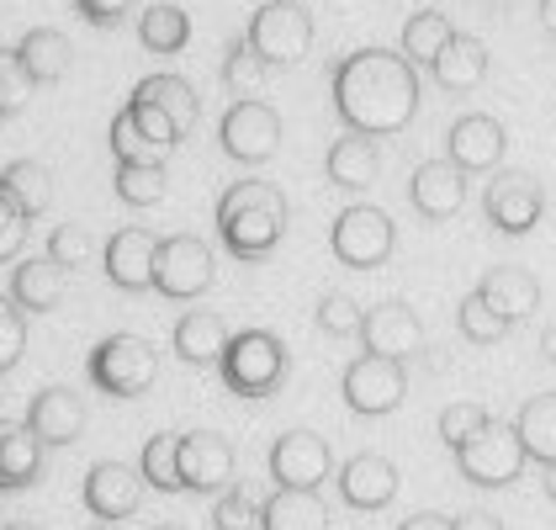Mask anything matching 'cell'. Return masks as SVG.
Here are the masks:
<instances>
[{
    "mask_svg": "<svg viewBox=\"0 0 556 530\" xmlns=\"http://www.w3.org/2000/svg\"><path fill=\"white\" fill-rule=\"evenodd\" d=\"M541 213H546V191L525 171H498L488 180V191H482V218L493 223L498 234H509V239L530 234L541 223Z\"/></svg>",
    "mask_w": 556,
    "mask_h": 530,
    "instance_id": "8fae6325",
    "label": "cell"
},
{
    "mask_svg": "<svg viewBox=\"0 0 556 530\" xmlns=\"http://www.w3.org/2000/svg\"><path fill=\"white\" fill-rule=\"evenodd\" d=\"M408 202H414V213L429 223L456 218V213L467 207V171L451 165V160H425V165L408 176Z\"/></svg>",
    "mask_w": 556,
    "mask_h": 530,
    "instance_id": "e0dca14e",
    "label": "cell"
},
{
    "mask_svg": "<svg viewBox=\"0 0 556 530\" xmlns=\"http://www.w3.org/2000/svg\"><path fill=\"white\" fill-rule=\"evenodd\" d=\"M541 488H546V499H552V504H556V462H552V467H546V478H541Z\"/></svg>",
    "mask_w": 556,
    "mask_h": 530,
    "instance_id": "f907efd6",
    "label": "cell"
},
{
    "mask_svg": "<svg viewBox=\"0 0 556 530\" xmlns=\"http://www.w3.org/2000/svg\"><path fill=\"white\" fill-rule=\"evenodd\" d=\"M456 530H504V520L488 509H467V515H456Z\"/></svg>",
    "mask_w": 556,
    "mask_h": 530,
    "instance_id": "bcb514c9",
    "label": "cell"
},
{
    "mask_svg": "<svg viewBox=\"0 0 556 530\" xmlns=\"http://www.w3.org/2000/svg\"><path fill=\"white\" fill-rule=\"evenodd\" d=\"M260 530H329V504L307 488H276L260 504Z\"/></svg>",
    "mask_w": 556,
    "mask_h": 530,
    "instance_id": "83f0119b",
    "label": "cell"
},
{
    "mask_svg": "<svg viewBox=\"0 0 556 530\" xmlns=\"http://www.w3.org/2000/svg\"><path fill=\"white\" fill-rule=\"evenodd\" d=\"M5 530H43V526H5Z\"/></svg>",
    "mask_w": 556,
    "mask_h": 530,
    "instance_id": "816d5d0a",
    "label": "cell"
},
{
    "mask_svg": "<svg viewBox=\"0 0 556 530\" xmlns=\"http://www.w3.org/2000/svg\"><path fill=\"white\" fill-rule=\"evenodd\" d=\"M213 250H207V239H197V234H170V239H160V250H154V287H160V298H170V303H191V298H202L207 287H213Z\"/></svg>",
    "mask_w": 556,
    "mask_h": 530,
    "instance_id": "9c48e42d",
    "label": "cell"
},
{
    "mask_svg": "<svg viewBox=\"0 0 556 530\" xmlns=\"http://www.w3.org/2000/svg\"><path fill=\"white\" fill-rule=\"evenodd\" d=\"M217 143H223V154L233 165H265L281 149V117H276V106L260 101V96L233 101L223 112V123H217Z\"/></svg>",
    "mask_w": 556,
    "mask_h": 530,
    "instance_id": "ba28073f",
    "label": "cell"
},
{
    "mask_svg": "<svg viewBox=\"0 0 556 530\" xmlns=\"http://www.w3.org/2000/svg\"><path fill=\"white\" fill-rule=\"evenodd\" d=\"M138 472L143 483L160 488V493H186L180 488V436L175 430H160L143 441V456H138Z\"/></svg>",
    "mask_w": 556,
    "mask_h": 530,
    "instance_id": "836d02e7",
    "label": "cell"
},
{
    "mask_svg": "<svg viewBox=\"0 0 556 530\" xmlns=\"http://www.w3.org/2000/svg\"><path fill=\"white\" fill-rule=\"evenodd\" d=\"M22 351H27V313L0 292V377L22 361Z\"/></svg>",
    "mask_w": 556,
    "mask_h": 530,
    "instance_id": "b9f144b4",
    "label": "cell"
},
{
    "mask_svg": "<svg viewBox=\"0 0 556 530\" xmlns=\"http://www.w3.org/2000/svg\"><path fill=\"white\" fill-rule=\"evenodd\" d=\"M477 292H482L488 308H498L509 324H519V318H530V313L541 308V281H535L525 265H493V270L477 281Z\"/></svg>",
    "mask_w": 556,
    "mask_h": 530,
    "instance_id": "d4e9b609",
    "label": "cell"
},
{
    "mask_svg": "<svg viewBox=\"0 0 556 530\" xmlns=\"http://www.w3.org/2000/svg\"><path fill=\"white\" fill-rule=\"evenodd\" d=\"M397 530H456V520H445V515H414V520H403Z\"/></svg>",
    "mask_w": 556,
    "mask_h": 530,
    "instance_id": "7dc6e473",
    "label": "cell"
},
{
    "mask_svg": "<svg viewBox=\"0 0 556 530\" xmlns=\"http://www.w3.org/2000/svg\"><path fill=\"white\" fill-rule=\"evenodd\" d=\"M329 250H334V261L350 265V270H377V265L392 261V250H397V228L387 218L382 207H371V202H355V207H344L334 228H329Z\"/></svg>",
    "mask_w": 556,
    "mask_h": 530,
    "instance_id": "8992f818",
    "label": "cell"
},
{
    "mask_svg": "<svg viewBox=\"0 0 556 530\" xmlns=\"http://www.w3.org/2000/svg\"><path fill=\"white\" fill-rule=\"evenodd\" d=\"M217 371H223V382H228L233 398H270L287 382L292 355L281 345V335H270V329H239L228 340L223 361H217Z\"/></svg>",
    "mask_w": 556,
    "mask_h": 530,
    "instance_id": "3957f363",
    "label": "cell"
},
{
    "mask_svg": "<svg viewBox=\"0 0 556 530\" xmlns=\"http://www.w3.org/2000/svg\"><path fill=\"white\" fill-rule=\"evenodd\" d=\"M340 499L350 504V509H387L392 499H397V488H403V478H397V467L387 462L382 451H355L350 462L340 467Z\"/></svg>",
    "mask_w": 556,
    "mask_h": 530,
    "instance_id": "ac0fdd59",
    "label": "cell"
},
{
    "mask_svg": "<svg viewBox=\"0 0 556 530\" xmlns=\"http://www.w3.org/2000/svg\"><path fill=\"white\" fill-rule=\"evenodd\" d=\"M143 472H132L123 462H96L86 472V488H80V499H86V509L96 520H106V526H117V520H128L138 515V504H143Z\"/></svg>",
    "mask_w": 556,
    "mask_h": 530,
    "instance_id": "9a60e30c",
    "label": "cell"
},
{
    "mask_svg": "<svg viewBox=\"0 0 556 530\" xmlns=\"http://www.w3.org/2000/svg\"><path fill=\"white\" fill-rule=\"evenodd\" d=\"M361 345L371 355H387V361H408V355L425 351V318L408 308L403 298H387L377 308H366Z\"/></svg>",
    "mask_w": 556,
    "mask_h": 530,
    "instance_id": "5bb4252c",
    "label": "cell"
},
{
    "mask_svg": "<svg viewBox=\"0 0 556 530\" xmlns=\"http://www.w3.org/2000/svg\"><path fill=\"white\" fill-rule=\"evenodd\" d=\"M456 38V27H451V16L445 11H414L408 22H403V59L414 64V70H429L434 64V53Z\"/></svg>",
    "mask_w": 556,
    "mask_h": 530,
    "instance_id": "1f68e13d",
    "label": "cell"
},
{
    "mask_svg": "<svg viewBox=\"0 0 556 530\" xmlns=\"http://www.w3.org/2000/svg\"><path fill=\"white\" fill-rule=\"evenodd\" d=\"M27 223H33V218H27V213H22V207L5 197V186H0V265H5L16 250H22V244H27Z\"/></svg>",
    "mask_w": 556,
    "mask_h": 530,
    "instance_id": "ee69618b",
    "label": "cell"
},
{
    "mask_svg": "<svg viewBox=\"0 0 556 530\" xmlns=\"http://www.w3.org/2000/svg\"><path fill=\"white\" fill-rule=\"evenodd\" d=\"M165 165H132V160H117V171H112V191L128 202V207H154V202H165Z\"/></svg>",
    "mask_w": 556,
    "mask_h": 530,
    "instance_id": "e575fe53",
    "label": "cell"
},
{
    "mask_svg": "<svg viewBox=\"0 0 556 530\" xmlns=\"http://www.w3.org/2000/svg\"><path fill=\"white\" fill-rule=\"evenodd\" d=\"M11 53H16V64H22V75L33 86H59L70 75V59H75V48H70V38L59 27H33Z\"/></svg>",
    "mask_w": 556,
    "mask_h": 530,
    "instance_id": "484cf974",
    "label": "cell"
},
{
    "mask_svg": "<svg viewBox=\"0 0 556 530\" xmlns=\"http://www.w3.org/2000/svg\"><path fill=\"white\" fill-rule=\"evenodd\" d=\"M504 149H509V132H504L498 117H488V112H467V117H456L451 132H445V160L462 165L467 176H493V171L504 165Z\"/></svg>",
    "mask_w": 556,
    "mask_h": 530,
    "instance_id": "4fadbf2b",
    "label": "cell"
},
{
    "mask_svg": "<svg viewBox=\"0 0 556 530\" xmlns=\"http://www.w3.org/2000/svg\"><path fill=\"white\" fill-rule=\"evenodd\" d=\"M244 43L255 48L270 70H287L313 48V11L302 0H265L244 27Z\"/></svg>",
    "mask_w": 556,
    "mask_h": 530,
    "instance_id": "5b68a950",
    "label": "cell"
},
{
    "mask_svg": "<svg viewBox=\"0 0 556 530\" xmlns=\"http://www.w3.org/2000/svg\"><path fill=\"white\" fill-rule=\"evenodd\" d=\"M456 329L467 335L471 345H498V340L509 335L514 324H509V318H504L498 308H488V303H482V292L471 287L467 298H462V308H456Z\"/></svg>",
    "mask_w": 556,
    "mask_h": 530,
    "instance_id": "d590c367",
    "label": "cell"
},
{
    "mask_svg": "<svg viewBox=\"0 0 556 530\" xmlns=\"http://www.w3.org/2000/svg\"><path fill=\"white\" fill-rule=\"evenodd\" d=\"M488 419H493V414H488L482 403H445V408H440V425H434V430H440V441L451 445V451H462V445H467L471 436H477V430L488 425Z\"/></svg>",
    "mask_w": 556,
    "mask_h": 530,
    "instance_id": "ab89813d",
    "label": "cell"
},
{
    "mask_svg": "<svg viewBox=\"0 0 556 530\" xmlns=\"http://www.w3.org/2000/svg\"><path fill=\"white\" fill-rule=\"evenodd\" d=\"M329 472H334V451H329V441L318 430H287V436H276V445H270V478H276V488H307V493H318V488L329 483Z\"/></svg>",
    "mask_w": 556,
    "mask_h": 530,
    "instance_id": "7c38bea8",
    "label": "cell"
},
{
    "mask_svg": "<svg viewBox=\"0 0 556 530\" xmlns=\"http://www.w3.org/2000/svg\"><path fill=\"white\" fill-rule=\"evenodd\" d=\"M514 430H519V441H525V456H530V462L552 467L556 462V393L525 398L519 414H514Z\"/></svg>",
    "mask_w": 556,
    "mask_h": 530,
    "instance_id": "f1b7e54d",
    "label": "cell"
},
{
    "mask_svg": "<svg viewBox=\"0 0 556 530\" xmlns=\"http://www.w3.org/2000/svg\"><path fill=\"white\" fill-rule=\"evenodd\" d=\"M86 371L106 398H138V393H149L154 377H160V351H154L143 335L117 329V335H106V340L90 351Z\"/></svg>",
    "mask_w": 556,
    "mask_h": 530,
    "instance_id": "277c9868",
    "label": "cell"
},
{
    "mask_svg": "<svg viewBox=\"0 0 556 530\" xmlns=\"http://www.w3.org/2000/svg\"><path fill=\"white\" fill-rule=\"evenodd\" d=\"M228 324H223V313L213 308H191L180 324H175L170 335V351L186 361V366H217L223 361V351H228Z\"/></svg>",
    "mask_w": 556,
    "mask_h": 530,
    "instance_id": "603a6c76",
    "label": "cell"
},
{
    "mask_svg": "<svg viewBox=\"0 0 556 530\" xmlns=\"http://www.w3.org/2000/svg\"><path fill=\"white\" fill-rule=\"evenodd\" d=\"M27 96H33V80L22 75L16 53H11V48H0V123H5V117H16V112L27 106Z\"/></svg>",
    "mask_w": 556,
    "mask_h": 530,
    "instance_id": "7bdbcfd3",
    "label": "cell"
},
{
    "mask_svg": "<svg viewBox=\"0 0 556 530\" xmlns=\"http://www.w3.org/2000/svg\"><path fill=\"white\" fill-rule=\"evenodd\" d=\"M313 324H318L329 340H350V335H361L366 308H361L350 292H324V298H318V308H313Z\"/></svg>",
    "mask_w": 556,
    "mask_h": 530,
    "instance_id": "8d00e7d4",
    "label": "cell"
},
{
    "mask_svg": "<svg viewBox=\"0 0 556 530\" xmlns=\"http://www.w3.org/2000/svg\"><path fill=\"white\" fill-rule=\"evenodd\" d=\"M138 43L149 48V53H180V48L191 43V16L175 0H154L138 16Z\"/></svg>",
    "mask_w": 556,
    "mask_h": 530,
    "instance_id": "4dcf8cb0",
    "label": "cell"
},
{
    "mask_svg": "<svg viewBox=\"0 0 556 530\" xmlns=\"http://www.w3.org/2000/svg\"><path fill=\"white\" fill-rule=\"evenodd\" d=\"M90 530H117V526H106V520H101V526H90Z\"/></svg>",
    "mask_w": 556,
    "mask_h": 530,
    "instance_id": "f5cc1de1",
    "label": "cell"
},
{
    "mask_svg": "<svg viewBox=\"0 0 556 530\" xmlns=\"http://www.w3.org/2000/svg\"><path fill=\"white\" fill-rule=\"evenodd\" d=\"M217 239H223V250L233 255V261H265L276 244H281V234H287V223H292V207H287V197L270 186V180H233L223 197H217Z\"/></svg>",
    "mask_w": 556,
    "mask_h": 530,
    "instance_id": "7a4b0ae2",
    "label": "cell"
},
{
    "mask_svg": "<svg viewBox=\"0 0 556 530\" xmlns=\"http://www.w3.org/2000/svg\"><path fill=\"white\" fill-rule=\"evenodd\" d=\"M132 90H138V96H149L175 128H180V138L202 123V96H197V86H191L186 75H149V80H138Z\"/></svg>",
    "mask_w": 556,
    "mask_h": 530,
    "instance_id": "f546056e",
    "label": "cell"
},
{
    "mask_svg": "<svg viewBox=\"0 0 556 530\" xmlns=\"http://www.w3.org/2000/svg\"><path fill=\"white\" fill-rule=\"evenodd\" d=\"M160 530H186V526H160Z\"/></svg>",
    "mask_w": 556,
    "mask_h": 530,
    "instance_id": "db71d44e",
    "label": "cell"
},
{
    "mask_svg": "<svg viewBox=\"0 0 556 530\" xmlns=\"http://www.w3.org/2000/svg\"><path fill=\"white\" fill-rule=\"evenodd\" d=\"M43 451L48 445L27 430V419H0V493L11 488H33L43 478Z\"/></svg>",
    "mask_w": 556,
    "mask_h": 530,
    "instance_id": "7402d4cb",
    "label": "cell"
},
{
    "mask_svg": "<svg viewBox=\"0 0 556 530\" xmlns=\"http://www.w3.org/2000/svg\"><path fill=\"white\" fill-rule=\"evenodd\" d=\"M90 250H96V239H90V228H80V223H59L48 234V261L64 265V270H80L90 261Z\"/></svg>",
    "mask_w": 556,
    "mask_h": 530,
    "instance_id": "60d3db41",
    "label": "cell"
},
{
    "mask_svg": "<svg viewBox=\"0 0 556 530\" xmlns=\"http://www.w3.org/2000/svg\"><path fill=\"white\" fill-rule=\"evenodd\" d=\"M27 430L43 445H75L86 436V398L75 388H43L27 408Z\"/></svg>",
    "mask_w": 556,
    "mask_h": 530,
    "instance_id": "ffe728a7",
    "label": "cell"
},
{
    "mask_svg": "<svg viewBox=\"0 0 556 530\" xmlns=\"http://www.w3.org/2000/svg\"><path fill=\"white\" fill-rule=\"evenodd\" d=\"M180 488L186 493H223L233 488V445L213 430L180 436Z\"/></svg>",
    "mask_w": 556,
    "mask_h": 530,
    "instance_id": "2e32d148",
    "label": "cell"
},
{
    "mask_svg": "<svg viewBox=\"0 0 556 530\" xmlns=\"http://www.w3.org/2000/svg\"><path fill=\"white\" fill-rule=\"evenodd\" d=\"M265 70H270V64H265V59L255 53V48H250L244 38H239V43L228 48V59H223V86H228L233 96H239V101H244V96H255V90H260V80H265Z\"/></svg>",
    "mask_w": 556,
    "mask_h": 530,
    "instance_id": "74e56055",
    "label": "cell"
},
{
    "mask_svg": "<svg viewBox=\"0 0 556 530\" xmlns=\"http://www.w3.org/2000/svg\"><path fill=\"white\" fill-rule=\"evenodd\" d=\"M260 526V499L244 483L223 488L213 504V530H255Z\"/></svg>",
    "mask_w": 556,
    "mask_h": 530,
    "instance_id": "f35d334b",
    "label": "cell"
},
{
    "mask_svg": "<svg viewBox=\"0 0 556 530\" xmlns=\"http://www.w3.org/2000/svg\"><path fill=\"white\" fill-rule=\"evenodd\" d=\"M154 250H160V239L149 228H117L101 250L106 281L117 292H149L154 287Z\"/></svg>",
    "mask_w": 556,
    "mask_h": 530,
    "instance_id": "d6986e66",
    "label": "cell"
},
{
    "mask_svg": "<svg viewBox=\"0 0 556 530\" xmlns=\"http://www.w3.org/2000/svg\"><path fill=\"white\" fill-rule=\"evenodd\" d=\"M541 355H546V366H556V324L541 329Z\"/></svg>",
    "mask_w": 556,
    "mask_h": 530,
    "instance_id": "c3c4849f",
    "label": "cell"
},
{
    "mask_svg": "<svg viewBox=\"0 0 556 530\" xmlns=\"http://www.w3.org/2000/svg\"><path fill=\"white\" fill-rule=\"evenodd\" d=\"M340 393H344V403H350V414L382 419V414H392V408L408 398V371H403V361H387V355L366 351L344 366Z\"/></svg>",
    "mask_w": 556,
    "mask_h": 530,
    "instance_id": "30bf717a",
    "label": "cell"
},
{
    "mask_svg": "<svg viewBox=\"0 0 556 530\" xmlns=\"http://www.w3.org/2000/svg\"><path fill=\"white\" fill-rule=\"evenodd\" d=\"M64 287H70V270L53 265L48 255H33L11 270V303L22 313H53L64 303Z\"/></svg>",
    "mask_w": 556,
    "mask_h": 530,
    "instance_id": "cb8c5ba5",
    "label": "cell"
},
{
    "mask_svg": "<svg viewBox=\"0 0 556 530\" xmlns=\"http://www.w3.org/2000/svg\"><path fill=\"white\" fill-rule=\"evenodd\" d=\"M324 176H329V186H340V191L377 186V176H382V149H377V138H366V132L334 138V143H329V160H324Z\"/></svg>",
    "mask_w": 556,
    "mask_h": 530,
    "instance_id": "44dd1931",
    "label": "cell"
},
{
    "mask_svg": "<svg viewBox=\"0 0 556 530\" xmlns=\"http://www.w3.org/2000/svg\"><path fill=\"white\" fill-rule=\"evenodd\" d=\"M525 441H519V430L504 425V419H488L477 436H471L462 451H456V467H462V478L477 488H509L519 472H525Z\"/></svg>",
    "mask_w": 556,
    "mask_h": 530,
    "instance_id": "52a82bcc",
    "label": "cell"
},
{
    "mask_svg": "<svg viewBox=\"0 0 556 530\" xmlns=\"http://www.w3.org/2000/svg\"><path fill=\"white\" fill-rule=\"evenodd\" d=\"M132 5H138V0H75V11L86 16L90 27H123Z\"/></svg>",
    "mask_w": 556,
    "mask_h": 530,
    "instance_id": "f6af8a7d",
    "label": "cell"
},
{
    "mask_svg": "<svg viewBox=\"0 0 556 530\" xmlns=\"http://www.w3.org/2000/svg\"><path fill=\"white\" fill-rule=\"evenodd\" d=\"M429 75H434V86L440 90H477L488 80V48L482 38H471V33H456L451 43L434 53V64H429Z\"/></svg>",
    "mask_w": 556,
    "mask_h": 530,
    "instance_id": "4316f807",
    "label": "cell"
},
{
    "mask_svg": "<svg viewBox=\"0 0 556 530\" xmlns=\"http://www.w3.org/2000/svg\"><path fill=\"white\" fill-rule=\"evenodd\" d=\"M329 96L344 132L392 138L419 117V70L397 48H355L334 64Z\"/></svg>",
    "mask_w": 556,
    "mask_h": 530,
    "instance_id": "6da1fadb",
    "label": "cell"
},
{
    "mask_svg": "<svg viewBox=\"0 0 556 530\" xmlns=\"http://www.w3.org/2000/svg\"><path fill=\"white\" fill-rule=\"evenodd\" d=\"M0 186H5V197H11L27 218L48 213V202H53V176H48V165H38V160H11V165L0 171Z\"/></svg>",
    "mask_w": 556,
    "mask_h": 530,
    "instance_id": "d6a6232c",
    "label": "cell"
},
{
    "mask_svg": "<svg viewBox=\"0 0 556 530\" xmlns=\"http://www.w3.org/2000/svg\"><path fill=\"white\" fill-rule=\"evenodd\" d=\"M541 27L556 38V0H541Z\"/></svg>",
    "mask_w": 556,
    "mask_h": 530,
    "instance_id": "681fc988",
    "label": "cell"
}]
</instances>
